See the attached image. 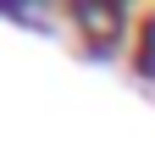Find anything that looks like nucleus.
Returning <instances> with one entry per match:
<instances>
[{
    "label": "nucleus",
    "instance_id": "1",
    "mask_svg": "<svg viewBox=\"0 0 155 155\" xmlns=\"http://www.w3.org/2000/svg\"><path fill=\"white\" fill-rule=\"evenodd\" d=\"M72 17H78V22H83L94 39H111L116 28H122V6H105V11H94V6H78Z\"/></svg>",
    "mask_w": 155,
    "mask_h": 155
},
{
    "label": "nucleus",
    "instance_id": "2",
    "mask_svg": "<svg viewBox=\"0 0 155 155\" xmlns=\"http://www.w3.org/2000/svg\"><path fill=\"white\" fill-rule=\"evenodd\" d=\"M139 72H144V78H155V17H150L144 33H139Z\"/></svg>",
    "mask_w": 155,
    "mask_h": 155
}]
</instances>
